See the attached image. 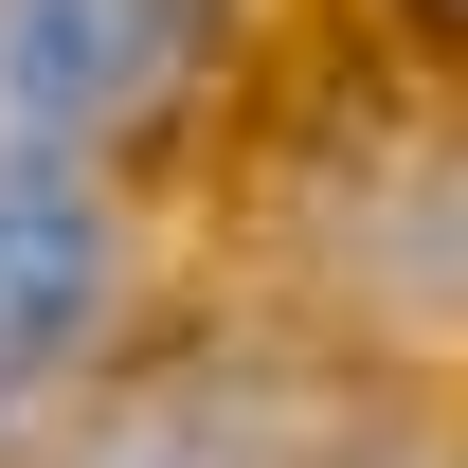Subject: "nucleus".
I'll use <instances>...</instances> for the list:
<instances>
[{
  "label": "nucleus",
  "instance_id": "f257e3e1",
  "mask_svg": "<svg viewBox=\"0 0 468 468\" xmlns=\"http://www.w3.org/2000/svg\"><path fill=\"white\" fill-rule=\"evenodd\" d=\"M234 0H0V144L37 163H109L198 90Z\"/></svg>",
  "mask_w": 468,
  "mask_h": 468
},
{
  "label": "nucleus",
  "instance_id": "f03ea898",
  "mask_svg": "<svg viewBox=\"0 0 468 468\" xmlns=\"http://www.w3.org/2000/svg\"><path fill=\"white\" fill-rule=\"evenodd\" d=\"M55 468H378V414H360L324 360L217 343V360H144Z\"/></svg>",
  "mask_w": 468,
  "mask_h": 468
},
{
  "label": "nucleus",
  "instance_id": "7ed1b4c3",
  "mask_svg": "<svg viewBox=\"0 0 468 468\" xmlns=\"http://www.w3.org/2000/svg\"><path fill=\"white\" fill-rule=\"evenodd\" d=\"M109 289H126V252H109V198H90V163L0 144V432H18V414H37L72 360H90Z\"/></svg>",
  "mask_w": 468,
  "mask_h": 468
}]
</instances>
